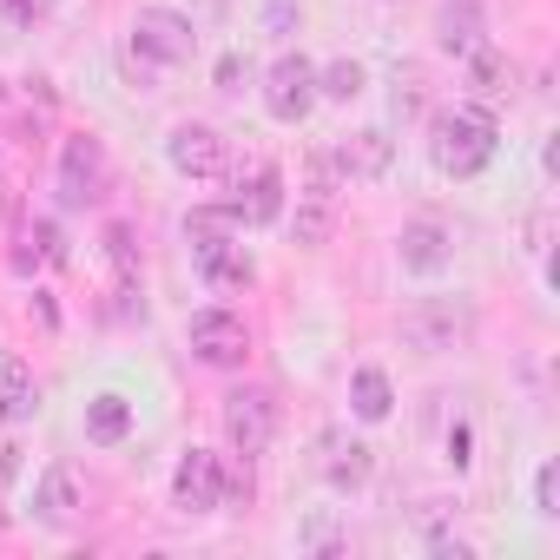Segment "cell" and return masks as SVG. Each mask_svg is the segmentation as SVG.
<instances>
[{"label":"cell","mask_w":560,"mask_h":560,"mask_svg":"<svg viewBox=\"0 0 560 560\" xmlns=\"http://www.w3.org/2000/svg\"><path fill=\"white\" fill-rule=\"evenodd\" d=\"M429 152H435V165L448 178H475L494 159V119H488V106H448V113H435Z\"/></svg>","instance_id":"1"},{"label":"cell","mask_w":560,"mask_h":560,"mask_svg":"<svg viewBox=\"0 0 560 560\" xmlns=\"http://www.w3.org/2000/svg\"><path fill=\"white\" fill-rule=\"evenodd\" d=\"M185 231H191V244H198V270H205L211 291H244V284H250V257H244V244L231 237V211H191Z\"/></svg>","instance_id":"2"},{"label":"cell","mask_w":560,"mask_h":560,"mask_svg":"<svg viewBox=\"0 0 560 560\" xmlns=\"http://www.w3.org/2000/svg\"><path fill=\"white\" fill-rule=\"evenodd\" d=\"M224 435H231V448L244 462H257L270 448V435H277V402L264 389H231L224 396Z\"/></svg>","instance_id":"3"},{"label":"cell","mask_w":560,"mask_h":560,"mask_svg":"<svg viewBox=\"0 0 560 560\" xmlns=\"http://www.w3.org/2000/svg\"><path fill=\"white\" fill-rule=\"evenodd\" d=\"M264 106H270V119L298 126V119L317 106V67H311L304 54H284V60L270 67V80H264Z\"/></svg>","instance_id":"4"},{"label":"cell","mask_w":560,"mask_h":560,"mask_svg":"<svg viewBox=\"0 0 560 560\" xmlns=\"http://www.w3.org/2000/svg\"><path fill=\"white\" fill-rule=\"evenodd\" d=\"M191 350H198V363H211V370H237V363L250 357V330H244L237 311H198V317H191Z\"/></svg>","instance_id":"5"},{"label":"cell","mask_w":560,"mask_h":560,"mask_svg":"<svg viewBox=\"0 0 560 560\" xmlns=\"http://www.w3.org/2000/svg\"><path fill=\"white\" fill-rule=\"evenodd\" d=\"M132 40L159 60V67H178V60H191V47H198V34H191V21L185 14H172V8H139V21H132Z\"/></svg>","instance_id":"6"},{"label":"cell","mask_w":560,"mask_h":560,"mask_svg":"<svg viewBox=\"0 0 560 560\" xmlns=\"http://www.w3.org/2000/svg\"><path fill=\"white\" fill-rule=\"evenodd\" d=\"M218 494H224V462H218L211 448H191V455L178 462V475H172V508H178V514H211Z\"/></svg>","instance_id":"7"},{"label":"cell","mask_w":560,"mask_h":560,"mask_svg":"<svg viewBox=\"0 0 560 560\" xmlns=\"http://www.w3.org/2000/svg\"><path fill=\"white\" fill-rule=\"evenodd\" d=\"M60 191H67V205H100L106 198V145L100 139H67V152H60Z\"/></svg>","instance_id":"8"},{"label":"cell","mask_w":560,"mask_h":560,"mask_svg":"<svg viewBox=\"0 0 560 560\" xmlns=\"http://www.w3.org/2000/svg\"><path fill=\"white\" fill-rule=\"evenodd\" d=\"M172 165L185 172V178H224V132L218 126H178L172 132Z\"/></svg>","instance_id":"9"},{"label":"cell","mask_w":560,"mask_h":560,"mask_svg":"<svg viewBox=\"0 0 560 560\" xmlns=\"http://www.w3.org/2000/svg\"><path fill=\"white\" fill-rule=\"evenodd\" d=\"M224 211H231V224H270L277 211H284V185H277L270 165H250V178L237 172V198Z\"/></svg>","instance_id":"10"},{"label":"cell","mask_w":560,"mask_h":560,"mask_svg":"<svg viewBox=\"0 0 560 560\" xmlns=\"http://www.w3.org/2000/svg\"><path fill=\"white\" fill-rule=\"evenodd\" d=\"M34 508H40V521H47V527H73V521H80V508H86V501H80V475H73V468H47V481H40V501H34Z\"/></svg>","instance_id":"11"},{"label":"cell","mask_w":560,"mask_h":560,"mask_svg":"<svg viewBox=\"0 0 560 560\" xmlns=\"http://www.w3.org/2000/svg\"><path fill=\"white\" fill-rule=\"evenodd\" d=\"M402 264H409V270H442V264H448V231L429 224V218L402 224Z\"/></svg>","instance_id":"12"},{"label":"cell","mask_w":560,"mask_h":560,"mask_svg":"<svg viewBox=\"0 0 560 560\" xmlns=\"http://www.w3.org/2000/svg\"><path fill=\"white\" fill-rule=\"evenodd\" d=\"M34 402H40V389H34V376H27V363H21V357H0V416H8V422H27Z\"/></svg>","instance_id":"13"},{"label":"cell","mask_w":560,"mask_h":560,"mask_svg":"<svg viewBox=\"0 0 560 560\" xmlns=\"http://www.w3.org/2000/svg\"><path fill=\"white\" fill-rule=\"evenodd\" d=\"M468 80H475V93H481L488 106L514 93V67H508V60H501L494 47H475V54H468Z\"/></svg>","instance_id":"14"},{"label":"cell","mask_w":560,"mask_h":560,"mask_svg":"<svg viewBox=\"0 0 560 560\" xmlns=\"http://www.w3.org/2000/svg\"><path fill=\"white\" fill-rule=\"evenodd\" d=\"M435 34H442V47H448V54H462V60L481 47V21H475V8H468V0H462V8L448 0V8H442V21H435Z\"/></svg>","instance_id":"15"},{"label":"cell","mask_w":560,"mask_h":560,"mask_svg":"<svg viewBox=\"0 0 560 560\" xmlns=\"http://www.w3.org/2000/svg\"><path fill=\"white\" fill-rule=\"evenodd\" d=\"M402 330H409L422 350H455L462 317H455V311H416V317H402Z\"/></svg>","instance_id":"16"},{"label":"cell","mask_w":560,"mask_h":560,"mask_svg":"<svg viewBox=\"0 0 560 560\" xmlns=\"http://www.w3.org/2000/svg\"><path fill=\"white\" fill-rule=\"evenodd\" d=\"M389 402H396V396H389V376H383V370H357V376H350V409H357L363 422H383Z\"/></svg>","instance_id":"17"},{"label":"cell","mask_w":560,"mask_h":560,"mask_svg":"<svg viewBox=\"0 0 560 560\" xmlns=\"http://www.w3.org/2000/svg\"><path fill=\"white\" fill-rule=\"evenodd\" d=\"M126 429H132V402H126V396H93L86 435H93V442H126Z\"/></svg>","instance_id":"18"},{"label":"cell","mask_w":560,"mask_h":560,"mask_svg":"<svg viewBox=\"0 0 560 560\" xmlns=\"http://www.w3.org/2000/svg\"><path fill=\"white\" fill-rule=\"evenodd\" d=\"M389 165V139L383 132H357L350 145H343V172H363V178H376Z\"/></svg>","instance_id":"19"},{"label":"cell","mask_w":560,"mask_h":560,"mask_svg":"<svg viewBox=\"0 0 560 560\" xmlns=\"http://www.w3.org/2000/svg\"><path fill=\"white\" fill-rule=\"evenodd\" d=\"M363 475H370V448H363V442H337V448H330V481H337V488H357Z\"/></svg>","instance_id":"20"},{"label":"cell","mask_w":560,"mask_h":560,"mask_svg":"<svg viewBox=\"0 0 560 560\" xmlns=\"http://www.w3.org/2000/svg\"><path fill=\"white\" fill-rule=\"evenodd\" d=\"M317 93H324V100H343V106H350V100L363 93V67H357V60H337L330 73H317Z\"/></svg>","instance_id":"21"},{"label":"cell","mask_w":560,"mask_h":560,"mask_svg":"<svg viewBox=\"0 0 560 560\" xmlns=\"http://www.w3.org/2000/svg\"><path fill=\"white\" fill-rule=\"evenodd\" d=\"M27 244H34V250H21V270H27L34 257H40V264H67V237H60V224L40 218V224L27 231Z\"/></svg>","instance_id":"22"},{"label":"cell","mask_w":560,"mask_h":560,"mask_svg":"<svg viewBox=\"0 0 560 560\" xmlns=\"http://www.w3.org/2000/svg\"><path fill=\"white\" fill-rule=\"evenodd\" d=\"M106 257L119 277H139V244H132V224H106Z\"/></svg>","instance_id":"23"},{"label":"cell","mask_w":560,"mask_h":560,"mask_svg":"<svg viewBox=\"0 0 560 560\" xmlns=\"http://www.w3.org/2000/svg\"><path fill=\"white\" fill-rule=\"evenodd\" d=\"M119 67H126V80H132V86H152V80H159V60H152V54H145L139 40H126V54H119Z\"/></svg>","instance_id":"24"},{"label":"cell","mask_w":560,"mask_h":560,"mask_svg":"<svg viewBox=\"0 0 560 560\" xmlns=\"http://www.w3.org/2000/svg\"><path fill=\"white\" fill-rule=\"evenodd\" d=\"M34 14H40V0H0V27H8V34H27Z\"/></svg>","instance_id":"25"},{"label":"cell","mask_w":560,"mask_h":560,"mask_svg":"<svg viewBox=\"0 0 560 560\" xmlns=\"http://www.w3.org/2000/svg\"><path fill=\"white\" fill-rule=\"evenodd\" d=\"M534 501H540V514H560V468H553V462L540 468V481H534Z\"/></svg>","instance_id":"26"},{"label":"cell","mask_w":560,"mask_h":560,"mask_svg":"<svg viewBox=\"0 0 560 560\" xmlns=\"http://www.w3.org/2000/svg\"><path fill=\"white\" fill-rule=\"evenodd\" d=\"M237 80H244V60H237V54H224V60H218V86H224V93H237Z\"/></svg>","instance_id":"27"},{"label":"cell","mask_w":560,"mask_h":560,"mask_svg":"<svg viewBox=\"0 0 560 560\" xmlns=\"http://www.w3.org/2000/svg\"><path fill=\"white\" fill-rule=\"evenodd\" d=\"M448 462H455V468H468V462H475V455H468V429H462V422L448 429Z\"/></svg>","instance_id":"28"},{"label":"cell","mask_w":560,"mask_h":560,"mask_svg":"<svg viewBox=\"0 0 560 560\" xmlns=\"http://www.w3.org/2000/svg\"><path fill=\"white\" fill-rule=\"evenodd\" d=\"M291 27V0H270V34H284Z\"/></svg>","instance_id":"29"},{"label":"cell","mask_w":560,"mask_h":560,"mask_svg":"<svg viewBox=\"0 0 560 560\" xmlns=\"http://www.w3.org/2000/svg\"><path fill=\"white\" fill-rule=\"evenodd\" d=\"M14 475V448H0V481H8Z\"/></svg>","instance_id":"30"}]
</instances>
